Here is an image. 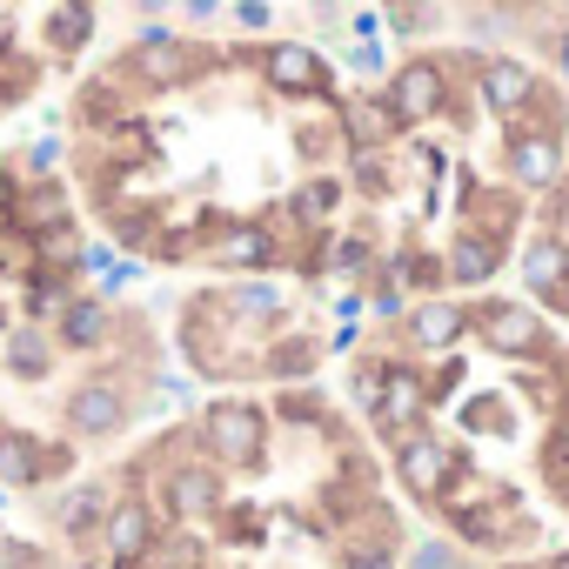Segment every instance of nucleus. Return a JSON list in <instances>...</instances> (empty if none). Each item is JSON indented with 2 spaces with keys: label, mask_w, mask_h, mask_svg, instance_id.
Instances as JSON below:
<instances>
[{
  "label": "nucleus",
  "mask_w": 569,
  "mask_h": 569,
  "mask_svg": "<svg viewBox=\"0 0 569 569\" xmlns=\"http://www.w3.org/2000/svg\"><path fill=\"white\" fill-rule=\"evenodd\" d=\"M214 48H194L188 34H174V28H141L121 54H114V74L121 81H134V94H168V88H188V81H201V74H214Z\"/></svg>",
  "instance_id": "f257e3e1"
},
{
  "label": "nucleus",
  "mask_w": 569,
  "mask_h": 569,
  "mask_svg": "<svg viewBox=\"0 0 569 569\" xmlns=\"http://www.w3.org/2000/svg\"><path fill=\"white\" fill-rule=\"evenodd\" d=\"M442 516H449V529L462 536V542H476V549H509L516 536H536L516 509H522V496L509 489V482H489V476H456L449 482V496L436 502Z\"/></svg>",
  "instance_id": "f03ea898"
},
{
  "label": "nucleus",
  "mask_w": 569,
  "mask_h": 569,
  "mask_svg": "<svg viewBox=\"0 0 569 569\" xmlns=\"http://www.w3.org/2000/svg\"><path fill=\"white\" fill-rule=\"evenodd\" d=\"M194 442L201 456H214L221 469H241V476H261L268 469V409L248 402V396H214L194 422Z\"/></svg>",
  "instance_id": "7ed1b4c3"
},
{
  "label": "nucleus",
  "mask_w": 569,
  "mask_h": 569,
  "mask_svg": "<svg viewBox=\"0 0 569 569\" xmlns=\"http://www.w3.org/2000/svg\"><path fill=\"white\" fill-rule=\"evenodd\" d=\"M234 342H241V322H234L228 296H221V289L188 296V309H181V356H188V369H194V376H208V382L241 376Z\"/></svg>",
  "instance_id": "20e7f679"
},
{
  "label": "nucleus",
  "mask_w": 569,
  "mask_h": 569,
  "mask_svg": "<svg viewBox=\"0 0 569 569\" xmlns=\"http://www.w3.org/2000/svg\"><path fill=\"white\" fill-rule=\"evenodd\" d=\"M469 336H482V349H496L502 362H549L556 356L549 322L536 316V302L482 296V302H469Z\"/></svg>",
  "instance_id": "39448f33"
},
{
  "label": "nucleus",
  "mask_w": 569,
  "mask_h": 569,
  "mask_svg": "<svg viewBox=\"0 0 569 569\" xmlns=\"http://www.w3.org/2000/svg\"><path fill=\"white\" fill-rule=\"evenodd\" d=\"M389 462H396V482H402V496H416V502H442L449 496V482L469 469V456L442 436V429H416V436H402V442H389Z\"/></svg>",
  "instance_id": "423d86ee"
},
{
  "label": "nucleus",
  "mask_w": 569,
  "mask_h": 569,
  "mask_svg": "<svg viewBox=\"0 0 569 569\" xmlns=\"http://www.w3.org/2000/svg\"><path fill=\"white\" fill-rule=\"evenodd\" d=\"M389 108H396V121L402 128H429V121H442L449 114V94H456V68H449V54H409L396 74H389Z\"/></svg>",
  "instance_id": "0eeeda50"
},
{
  "label": "nucleus",
  "mask_w": 569,
  "mask_h": 569,
  "mask_svg": "<svg viewBox=\"0 0 569 569\" xmlns=\"http://www.w3.org/2000/svg\"><path fill=\"white\" fill-rule=\"evenodd\" d=\"M128 416H134V402H128V382L121 376H81L68 396H61V429L74 436V442H108V436H121L128 429Z\"/></svg>",
  "instance_id": "6e6552de"
},
{
  "label": "nucleus",
  "mask_w": 569,
  "mask_h": 569,
  "mask_svg": "<svg viewBox=\"0 0 569 569\" xmlns=\"http://www.w3.org/2000/svg\"><path fill=\"white\" fill-rule=\"evenodd\" d=\"M254 68H261V81L281 101H342L336 94V68L309 41H268V48H254Z\"/></svg>",
  "instance_id": "1a4fd4ad"
},
{
  "label": "nucleus",
  "mask_w": 569,
  "mask_h": 569,
  "mask_svg": "<svg viewBox=\"0 0 569 569\" xmlns=\"http://www.w3.org/2000/svg\"><path fill=\"white\" fill-rule=\"evenodd\" d=\"M228 502L234 496H228V476H221L214 456L168 462V476H161V516H174V522H214Z\"/></svg>",
  "instance_id": "9d476101"
},
{
  "label": "nucleus",
  "mask_w": 569,
  "mask_h": 569,
  "mask_svg": "<svg viewBox=\"0 0 569 569\" xmlns=\"http://www.w3.org/2000/svg\"><path fill=\"white\" fill-rule=\"evenodd\" d=\"M74 469V442H48L34 429L0 422V482L8 489H48Z\"/></svg>",
  "instance_id": "9b49d317"
},
{
  "label": "nucleus",
  "mask_w": 569,
  "mask_h": 569,
  "mask_svg": "<svg viewBox=\"0 0 569 569\" xmlns=\"http://www.w3.org/2000/svg\"><path fill=\"white\" fill-rule=\"evenodd\" d=\"M429 409H436V389H429V376H422V369H409V362H396V369H389V389H382V402L369 409V422H376V436H382V442H402V436L429 429Z\"/></svg>",
  "instance_id": "f8f14e48"
},
{
  "label": "nucleus",
  "mask_w": 569,
  "mask_h": 569,
  "mask_svg": "<svg viewBox=\"0 0 569 569\" xmlns=\"http://www.w3.org/2000/svg\"><path fill=\"white\" fill-rule=\"evenodd\" d=\"M208 268H241V274H261V268H281L289 248H281L274 221H221V234L201 248Z\"/></svg>",
  "instance_id": "ddd939ff"
},
{
  "label": "nucleus",
  "mask_w": 569,
  "mask_h": 569,
  "mask_svg": "<svg viewBox=\"0 0 569 569\" xmlns=\"http://www.w3.org/2000/svg\"><path fill=\"white\" fill-rule=\"evenodd\" d=\"M516 268H522V289H529L542 309H562V316H569V241H562L556 228L529 234L522 254H516Z\"/></svg>",
  "instance_id": "4468645a"
},
{
  "label": "nucleus",
  "mask_w": 569,
  "mask_h": 569,
  "mask_svg": "<svg viewBox=\"0 0 569 569\" xmlns=\"http://www.w3.org/2000/svg\"><path fill=\"white\" fill-rule=\"evenodd\" d=\"M476 94H482V108H489V114L522 121V114H529V101L542 94V74H536L529 61H516V54H489V61H476Z\"/></svg>",
  "instance_id": "2eb2a0df"
},
{
  "label": "nucleus",
  "mask_w": 569,
  "mask_h": 569,
  "mask_svg": "<svg viewBox=\"0 0 569 569\" xmlns=\"http://www.w3.org/2000/svg\"><path fill=\"white\" fill-rule=\"evenodd\" d=\"M502 168H509V188H522V194H549V188L562 181V134L509 128V141H502Z\"/></svg>",
  "instance_id": "dca6fc26"
},
{
  "label": "nucleus",
  "mask_w": 569,
  "mask_h": 569,
  "mask_svg": "<svg viewBox=\"0 0 569 569\" xmlns=\"http://www.w3.org/2000/svg\"><path fill=\"white\" fill-rule=\"evenodd\" d=\"M402 336L416 356H456V342L469 336V302L456 296H422L409 316H402Z\"/></svg>",
  "instance_id": "f3484780"
},
{
  "label": "nucleus",
  "mask_w": 569,
  "mask_h": 569,
  "mask_svg": "<svg viewBox=\"0 0 569 569\" xmlns=\"http://www.w3.org/2000/svg\"><path fill=\"white\" fill-rule=\"evenodd\" d=\"M161 542V509L148 502V496H114V509H108V522H101V556L108 562H128V556H148Z\"/></svg>",
  "instance_id": "a211bd4d"
},
{
  "label": "nucleus",
  "mask_w": 569,
  "mask_h": 569,
  "mask_svg": "<svg viewBox=\"0 0 569 569\" xmlns=\"http://www.w3.org/2000/svg\"><path fill=\"white\" fill-rule=\"evenodd\" d=\"M322 356H329V349H322L309 329H296V336H289V329H274V336H268V349H261V362H254V376L289 389V382H309V376L322 369Z\"/></svg>",
  "instance_id": "6ab92c4d"
},
{
  "label": "nucleus",
  "mask_w": 569,
  "mask_h": 569,
  "mask_svg": "<svg viewBox=\"0 0 569 569\" xmlns=\"http://www.w3.org/2000/svg\"><path fill=\"white\" fill-rule=\"evenodd\" d=\"M108 336H114V309H108V296H74L68 316L54 322V342H61L68 356H101Z\"/></svg>",
  "instance_id": "aec40b11"
},
{
  "label": "nucleus",
  "mask_w": 569,
  "mask_h": 569,
  "mask_svg": "<svg viewBox=\"0 0 569 569\" xmlns=\"http://www.w3.org/2000/svg\"><path fill=\"white\" fill-rule=\"evenodd\" d=\"M442 261H449V281H456V289H482V281H496V268L509 261V248L489 241V234H476V228H456L449 248H442Z\"/></svg>",
  "instance_id": "412c9836"
},
{
  "label": "nucleus",
  "mask_w": 569,
  "mask_h": 569,
  "mask_svg": "<svg viewBox=\"0 0 569 569\" xmlns=\"http://www.w3.org/2000/svg\"><path fill=\"white\" fill-rule=\"evenodd\" d=\"M462 228H476V234H489V241L509 248V234L522 228L516 188H469V194H462Z\"/></svg>",
  "instance_id": "4be33fe9"
},
{
  "label": "nucleus",
  "mask_w": 569,
  "mask_h": 569,
  "mask_svg": "<svg viewBox=\"0 0 569 569\" xmlns=\"http://www.w3.org/2000/svg\"><path fill=\"white\" fill-rule=\"evenodd\" d=\"M0 362H8L14 382H48L54 362H61V342H54L41 322H21V329L8 336V349H0Z\"/></svg>",
  "instance_id": "5701e85b"
},
{
  "label": "nucleus",
  "mask_w": 569,
  "mask_h": 569,
  "mask_svg": "<svg viewBox=\"0 0 569 569\" xmlns=\"http://www.w3.org/2000/svg\"><path fill=\"white\" fill-rule=\"evenodd\" d=\"M342 128H349V154H356V148H389L396 134H409V128L396 121L389 94H356V101H342Z\"/></svg>",
  "instance_id": "b1692460"
},
{
  "label": "nucleus",
  "mask_w": 569,
  "mask_h": 569,
  "mask_svg": "<svg viewBox=\"0 0 569 569\" xmlns=\"http://www.w3.org/2000/svg\"><path fill=\"white\" fill-rule=\"evenodd\" d=\"M74 221V201L54 174H28L21 188V234H48V228H68Z\"/></svg>",
  "instance_id": "393cba45"
},
{
  "label": "nucleus",
  "mask_w": 569,
  "mask_h": 569,
  "mask_svg": "<svg viewBox=\"0 0 569 569\" xmlns=\"http://www.w3.org/2000/svg\"><path fill=\"white\" fill-rule=\"evenodd\" d=\"M108 509H114L108 482H81V489H68V502H61V536H68L74 549H81V542H101Z\"/></svg>",
  "instance_id": "a878e982"
},
{
  "label": "nucleus",
  "mask_w": 569,
  "mask_h": 569,
  "mask_svg": "<svg viewBox=\"0 0 569 569\" xmlns=\"http://www.w3.org/2000/svg\"><path fill=\"white\" fill-rule=\"evenodd\" d=\"M221 296H228L241 336H261L268 342V329L281 322V289H274V281H234V289H221Z\"/></svg>",
  "instance_id": "bb28decb"
},
{
  "label": "nucleus",
  "mask_w": 569,
  "mask_h": 569,
  "mask_svg": "<svg viewBox=\"0 0 569 569\" xmlns=\"http://www.w3.org/2000/svg\"><path fill=\"white\" fill-rule=\"evenodd\" d=\"M68 302H74V274L28 268V281H21V316H28V322H61Z\"/></svg>",
  "instance_id": "cd10ccee"
},
{
  "label": "nucleus",
  "mask_w": 569,
  "mask_h": 569,
  "mask_svg": "<svg viewBox=\"0 0 569 569\" xmlns=\"http://www.w3.org/2000/svg\"><path fill=\"white\" fill-rule=\"evenodd\" d=\"M88 41H94V8H88V0H54V14H48V48H54V61H74Z\"/></svg>",
  "instance_id": "c85d7f7f"
},
{
  "label": "nucleus",
  "mask_w": 569,
  "mask_h": 569,
  "mask_svg": "<svg viewBox=\"0 0 569 569\" xmlns=\"http://www.w3.org/2000/svg\"><path fill=\"white\" fill-rule=\"evenodd\" d=\"M349 188L369 194V201H389V194L402 188L396 154H389V148H356V154H349Z\"/></svg>",
  "instance_id": "c756f323"
},
{
  "label": "nucleus",
  "mask_w": 569,
  "mask_h": 569,
  "mask_svg": "<svg viewBox=\"0 0 569 569\" xmlns=\"http://www.w3.org/2000/svg\"><path fill=\"white\" fill-rule=\"evenodd\" d=\"M456 429L462 436H516V409H509V396H496V389H482V396H469L462 409H456Z\"/></svg>",
  "instance_id": "7c9ffc66"
},
{
  "label": "nucleus",
  "mask_w": 569,
  "mask_h": 569,
  "mask_svg": "<svg viewBox=\"0 0 569 569\" xmlns=\"http://www.w3.org/2000/svg\"><path fill=\"white\" fill-rule=\"evenodd\" d=\"M274 416L296 422V429H329V422H336V416H329V396L309 389V382H289V389H281V396H274Z\"/></svg>",
  "instance_id": "2f4dec72"
},
{
  "label": "nucleus",
  "mask_w": 569,
  "mask_h": 569,
  "mask_svg": "<svg viewBox=\"0 0 569 569\" xmlns=\"http://www.w3.org/2000/svg\"><path fill=\"white\" fill-rule=\"evenodd\" d=\"M336 569H396V542H389V536H356V529H342V536H336Z\"/></svg>",
  "instance_id": "473e14b6"
},
{
  "label": "nucleus",
  "mask_w": 569,
  "mask_h": 569,
  "mask_svg": "<svg viewBox=\"0 0 569 569\" xmlns=\"http://www.w3.org/2000/svg\"><path fill=\"white\" fill-rule=\"evenodd\" d=\"M389 369H396L389 356H356V362H349V402H356L362 416L382 402V389H389Z\"/></svg>",
  "instance_id": "72a5a7b5"
},
{
  "label": "nucleus",
  "mask_w": 569,
  "mask_h": 569,
  "mask_svg": "<svg viewBox=\"0 0 569 569\" xmlns=\"http://www.w3.org/2000/svg\"><path fill=\"white\" fill-rule=\"evenodd\" d=\"M21 174H14V161H0V228H21Z\"/></svg>",
  "instance_id": "f704fd0d"
},
{
  "label": "nucleus",
  "mask_w": 569,
  "mask_h": 569,
  "mask_svg": "<svg viewBox=\"0 0 569 569\" xmlns=\"http://www.w3.org/2000/svg\"><path fill=\"white\" fill-rule=\"evenodd\" d=\"M409 569H462V556L449 542H416L409 549Z\"/></svg>",
  "instance_id": "c9c22d12"
},
{
  "label": "nucleus",
  "mask_w": 569,
  "mask_h": 569,
  "mask_svg": "<svg viewBox=\"0 0 569 569\" xmlns=\"http://www.w3.org/2000/svg\"><path fill=\"white\" fill-rule=\"evenodd\" d=\"M228 21H234V28H248V34H261V28L274 21V8H268V0H234Z\"/></svg>",
  "instance_id": "e433bc0d"
},
{
  "label": "nucleus",
  "mask_w": 569,
  "mask_h": 569,
  "mask_svg": "<svg viewBox=\"0 0 569 569\" xmlns=\"http://www.w3.org/2000/svg\"><path fill=\"white\" fill-rule=\"evenodd\" d=\"M429 389H436V402H449V396L462 389V356H449V362H442V369L429 376Z\"/></svg>",
  "instance_id": "4c0bfd02"
},
{
  "label": "nucleus",
  "mask_w": 569,
  "mask_h": 569,
  "mask_svg": "<svg viewBox=\"0 0 569 569\" xmlns=\"http://www.w3.org/2000/svg\"><path fill=\"white\" fill-rule=\"evenodd\" d=\"M0 569H41V549L34 542H0Z\"/></svg>",
  "instance_id": "58836bf2"
},
{
  "label": "nucleus",
  "mask_w": 569,
  "mask_h": 569,
  "mask_svg": "<svg viewBox=\"0 0 569 569\" xmlns=\"http://www.w3.org/2000/svg\"><path fill=\"white\" fill-rule=\"evenodd\" d=\"M542 449H549V456H562V462H569V409H562V416H556V422H549V442H542Z\"/></svg>",
  "instance_id": "ea45409f"
},
{
  "label": "nucleus",
  "mask_w": 569,
  "mask_h": 569,
  "mask_svg": "<svg viewBox=\"0 0 569 569\" xmlns=\"http://www.w3.org/2000/svg\"><path fill=\"white\" fill-rule=\"evenodd\" d=\"M349 68H356V74H376V68H382V48H376V41H362V48L349 54Z\"/></svg>",
  "instance_id": "a19ab883"
},
{
  "label": "nucleus",
  "mask_w": 569,
  "mask_h": 569,
  "mask_svg": "<svg viewBox=\"0 0 569 569\" xmlns=\"http://www.w3.org/2000/svg\"><path fill=\"white\" fill-rule=\"evenodd\" d=\"M181 14L188 21H208V14H221V0H181Z\"/></svg>",
  "instance_id": "79ce46f5"
},
{
  "label": "nucleus",
  "mask_w": 569,
  "mask_h": 569,
  "mask_svg": "<svg viewBox=\"0 0 569 569\" xmlns=\"http://www.w3.org/2000/svg\"><path fill=\"white\" fill-rule=\"evenodd\" d=\"M134 8H141V14H161V8H174V0H134Z\"/></svg>",
  "instance_id": "37998d69"
},
{
  "label": "nucleus",
  "mask_w": 569,
  "mask_h": 569,
  "mask_svg": "<svg viewBox=\"0 0 569 569\" xmlns=\"http://www.w3.org/2000/svg\"><path fill=\"white\" fill-rule=\"evenodd\" d=\"M542 569H569V549H556V556H549V562H542Z\"/></svg>",
  "instance_id": "c03bdc74"
},
{
  "label": "nucleus",
  "mask_w": 569,
  "mask_h": 569,
  "mask_svg": "<svg viewBox=\"0 0 569 569\" xmlns=\"http://www.w3.org/2000/svg\"><path fill=\"white\" fill-rule=\"evenodd\" d=\"M509 569H522V562H509Z\"/></svg>",
  "instance_id": "a18cd8bd"
},
{
  "label": "nucleus",
  "mask_w": 569,
  "mask_h": 569,
  "mask_svg": "<svg viewBox=\"0 0 569 569\" xmlns=\"http://www.w3.org/2000/svg\"><path fill=\"white\" fill-rule=\"evenodd\" d=\"M201 569H208V562H201Z\"/></svg>",
  "instance_id": "49530a36"
}]
</instances>
